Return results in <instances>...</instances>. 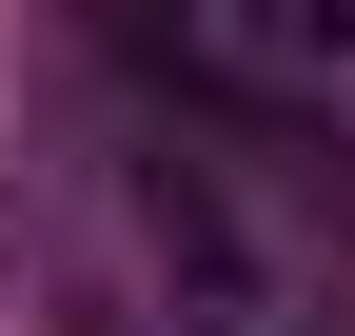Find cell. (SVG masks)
I'll use <instances>...</instances> for the list:
<instances>
[{
  "label": "cell",
  "instance_id": "obj_1",
  "mask_svg": "<svg viewBox=\"0 0 355 336\" xmlns=\"http://www.w3.org/2000/svg\"><path fill=\"white\" fill-rule=\"evenodd\" d=\"M178 60H198V79H257V99L355 119V0H336V20H178Z\"/></svg>",
  "mask_w": 355,
  "mask_h": 336
}]
</instances>
